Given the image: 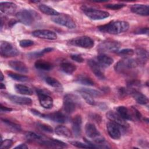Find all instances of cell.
<instances>
[{
  "mask_svg": "<svg viewBox=\"0 0 149 149\" xmlns=\"http://www.w3.org/2000/svg\"><path fill=\"white\" fill-rule=\"evenodd\" d=\"M129 27V24L125 21H112L108 24L99 26L98 30L103 33L118 34L126 31Z\"/></svg>",
  "mask_w": 149,
  "mask_h": 149,
  "instance_id": "1",
  "label": "cell"
},
{
  "mask_svg": "<svg viewBox=\"0 0 149 149\" xmlns=\"http://www.w3.org/2000/svg\"><path fill=\"white\" fill-rule=\"evenodd\" d=\"M137 65L138 62L136 60L132 58H125L118 62L115 65L114 68L118 73L125 74L129 72L131 70L135 69Z\"/></svg>",
  "mask_w": 149,
  "mask_h": 149,
  "instance_id": "2",
  "label": "cell"
},
{
  "mask_svg": "<svg viewBox=\"0 0 149 149\" xmlns=\"http://www.w3.org/2000/svg\"><path fill=\"white\" fill-rule=\"evenodd\" d=\"M81 9L84 14L92 20H102L109 16V13L106 11L93 9L86 6H83Z\"/></svg>",
  "mask_w": 149,
  "mask_h": 149,
  "instance_id": "3",
  "label": "cell"
},
{
  "mask_svg": "<svg viewBox=\"0 0 149 149\" xmlns=\"http://www.w3.org/2000/svg\"><path fill=\"white\" fill-rule=\"evenodd\" d=\"M79 104L78 97L71 94L65 95L63 98V109L67 113H72L75 110Z\"/></svg>",
  "mask_w": 149,
  "mask_h": 149,
  "instance_id": "4",
  "label": "cell"
},
{
  "mask_svg": "<svg viewBox=\"0 0 149 149\" xmlns=\"http://www.w3.org/2000/svg\"><path fill=\"white\" fill-rule=\"evenodd\" d=\"M120 47V44L116 41L107 40L101 42L97 50L101 53L117 52Z\"/></svg>",
  "mask_w": 149,
  "mask_h": 149,
  "instance_id": "5",
  "label": "cell"
},
{
  "mask_svg": "<svg viewBox=\"0 0 149 149\" xmlns=\"http://www.w3.org/2000/svg\"><path fill=\"white\" fill-rule=\"evenodd\" d=\"M71 45L84 48H91L94 45V41L89 37L81 36L73 38L69 41Z\"/></svg>",
  "mask_w": 149,
  "mask_h": 149,
  "instance_id": "6",
  "label": "cell"
},
{
  "mask_svg": "<svg viewBox=\"0 0 149 149\" xmlns=\"http://www.w3.org/2000/svg\"><path fill=\"white\" fill-rule=\"evenodd\" d=\"M0 52L3 57H13L19 54V51L10 43L7 41H2L0 45Z\"/></svg>",
  "mask_w": 149,
  "mask_h": 149,
  "instance_id": "7",
  "label": "cell"
},
{
  "mask_svg": "<svg viewBox=\"0 0 149 149\" xmlns=\"http://www.w3.org/2000/svg\"><path fill=\"white\" fill-rule=\"evenodd\" d=\"M40 105L46 109H50L53 106V100L47 92L42 89H36Z\"/></svg>",
  "mask_w": 149,
  "mask_h": 149,
  "instance_id": "8",
  "label": "cell"
},
{
  "mask_svg": "<svg viewBox=\"0 0 149 149\" xmlns=\"http://www.w3.org/2000/svg\"><path fill=\"white\" fill-rule=\"evenodd\" d=\"M52 22L56 24L66 27L69 29H74L76 27V24L72 18L66 15H61L53 16L51 18Z\"/></svg>",
  "mask_w": 149,
  "mask_h": 149,
  "instance_id": "9",
  "label": "cell"
},
{
  "mask_svg": "<svg viewBox=\"0 0 149 149\" xmlns=\"http://www.w3.org/2000/svg\"><path fill=\"white\" fill-rule=\"evenodd\" d=\"M107 128L109 136L113 139L118 140L121 137L120 129H123L124 127L111 122L107 124Z\"/></svg>",
  "mask_w": 149,
  "mask_h": 149,
  "instance_id": "10",
  "label": "cell"
},
{
  "mask_svg": "<svg viewBox=\"0 0 149 149\" xmlns=\"http://www.w3.org/2000/svg\"><path fill=\"white\" fill-rule=\"evenodd\" d=\"M40 144L48 147H56V148H64L67 146L66 144L58 140L57 139H45L43 137L38 142Z\"/></svg>",
  "mask_w": 149,
  "mask_h": 149,
  "instance_id": "11",
  "label": "cell"
},
{
  "mask_svg": "<svg viewBox=\"0 0 149 149\" xmlns=\"http://www.w3.org/2000/svg\"><path fill=\"white\" fill-rule=\"evenodd\" d=\"M32 34L34 37L45 40H55L57 38V35L55 32L45 29L35 30L32 32Z\"/></svg>",
  "mask_w": 149,
  "mask_h": 149,
  "instance_id": "12",
  "label": "cell"
},
{
  "mask_svg": "<svg viewBox=\"0 0 149 149\" xmlns=\"http://www.w3.org/2000/svg\"><path fill=\"white\" fill-rule=\"evenodd\" d=\"M41 118L48 119L54 122L61 123H66L67 121H68V116L61 112H55L47 115L42 114Z\"/></svg>",
  "mask_w": 149,
  "mask_h": 149,
  "instance_id": "13",
  "label": "cell"
},
{
  "mask_svg": "<svg viewBox=\"0 0 149 149\" xmlns=\"http://www.w3.org/2000/svg\"><path fill=\"white\" fill-rule=\"evenodd\" d=\"M16 17L23 24L26 26L31 24L33 21V17L31 13L27 10H22L16 13Z\"/></svg>",
  "mask_w": 149,
  "mask_h": 149,
  "instance_id": "14",
  "label": "cell"
},
{
  "mask_svg": "<svg viewBox=\"0 0 149 149\" xmlns=\"http://www.w3.org/2000/svg\"><path fill=\"white\" fill-rule=\"evenodd\" d=\"M88 65L91 71L94 73V74L97 78L100 80H104L105 79L104 73L101 70V67L97 61L90 59L88 61Z\"/></svg>",
  "mask_w": 149,
  "mask_h": 149,
  "instance_id": "15",
  "label": "cell"
},
{
  "mask_svg": "<svg viewBox=\"0 0 149 149\" xmlns=\"http://www.w3.org/2000/svg\"><path fill=\"white\" fill-rule=\"evenodd\" d=\"M107 118L109 119L111 122L115 123V124L123 127H126L127 125V122L125 121V119H123L121 116H120L118 113H115L112 111H109L106 114Z\"/></svg>",
  "mask_w": 149,
  "mask_h": 149,
  "instance_id": "16",
  "label": "cell"
},
{
  "mask_svg": "<svg viewBox=\"0 0 149 149\" xmlns=\"http://www.w3.org/2000/svg\"><path fill=\"white\" fill-rule=\"evenodd\" d=\"M131 11L139 15L148 16L149 15V7L143 4H133L130 7Z\"/></svg>",
  "mask_w": 149,
  "mask_h": 149,
  "instance_id": "17",
  "label": "cell"
},
{
  "mask_svg": "<svg viewBox=\"0 0 149 149\" xmlns=\"http://www.w3.org/2000/svg\"><path fill=\"white\" fill-rule=\"evenodd\" d=\"M8 63L9 66L12 69L20 73H26L29 72V69L26 65V64L20 61H17V60L10 61Z\"/></svg>",
  "mask_w": 149,
  "mask_h": 149,
  "instance_id": "18",
  "label": "cell"
},
{
  "mask_svg": "<svg viewBox=\"0 0 149 149\" xmlns=\"http://www.w3.org/2000/svg\"><path fill=\"white\" fill-rule=\"evenodd\" d=\"M8 98L13 103L22 105H30L32 104V100L26 97H20L15 95H8Z\"/></svg>",
  "mask_w": 149,
  "mask_h": 149,
  "instance_id": "19",
  "label": "cell"
},
{
  "mask_svg": "<svg viewBox=\"0 0 149 149\" xmlns=\"http://www.w3.org/2000/svg\"><path fill=\"white\" fill-rule=\"evenodd\" d=\"M81 124L82 119L80 115H76L72 120V130L74 134L76 136H80L81 133Z\"/></svg>",
  "mask_w": 149,
  "mask_h": 149,
  "instance_id": "20",
  "label": "cell"
},
{
  "mask_svg": "<svg viewBox=\"0 0 149 149\" xmlns=\"http://www.w3.org/2000/svg\"><path fill=\"white\" fill-rule=\"evenodd\" d=\"M85 132L86 135L88 137L92 139L93 140L101 136L100 132L98 131L94 125L90 123H87L86 125Z\"/></svg>",
  "mask_w": 149,
  "mask_h": 149,
  "instance_id": "21",
  "label": "cell"
},
{
  "mask_svg": "<svg viewBox=\"0 0 149 149\" xmlns=\"http://www.w3.org/2000/svg\"><path fill=\"white\" fill-rule=\"evenodd\" d=\"M16 5L11 2H3L0 3V10L6 15L13 14L16 9Z\"/></svg>",
  "mask_w": 149,
  "mask_h": 149,
  "instance_id": "22",
  "label": "cell"
},
{
  "mask_svg": "<svg viewBox=\"0 0 149 149\" xmlns=\"http://www.w3.org/2000/svg\"><path fill=\"white\" fill-rule=\"evenodd\" d=\"M136 53L137 58V62L138 63H140L142 65H145L148 61V53L147 50L143 48H137L136 50Z\"/></svg>",
  "mask_w": 149,
  "mask_h": 149,
  "instance_id": "23",
  "label": "cell"
},
{
  "mask_svg": "<svg viewBox=\"0 0 149 149\" xmlns=\"http://www.w3.org/2000/svg\"><path fill=\"white\" fill-rule=\"evenodd\" d=\"M97 59L98 63L101 68H108L113 62V60L112 58L104 54L98 55Z\"/></svg>",
  "mask_w": 149,
  "mask_h": 149,
  "instance_id": "24",
  "label": "cell"
},
{
  "mask_svg": "<svg viewBox=\"0 0 149 149\" xmlns=\"http://www.w3.org/2000/svg\"><path fill=\"white\" fill-rule=\"evenodd\" d=\"M55 133L59 136L70 138L72 137V132L69 128L64 126H58L55 129Z\"/></svg>",
  "mask_w": 149,
  "mask_h": 149,
  "instance_id": "25",
  "label": "cell"
},
{
  "mask_svg": "<svg viewBox=\"0 0 149 149\" xmlns=\"http://www.w3.org/2000/svg\"><path fill=\"white\" fill-rule=\"evenodd\" d=\"M130 93L132 94L134 98L139 104L141 105H145L148 103V98L145 95L140 93L137 90H134L132 91Z\"/></svg>",
  "mask_w": 149,
  "mask_h": 149,
  "instance_id": "26",
  "label": "cell"
},
{
  "mask_svg": "<svg viewBox=\"0 0 149 149\" xmlns=\"http://www.w3.org/2000/svg\"><path fill=\"white\" fill-rule=\"evenodd\" d=\"M60 67L62 71L68 74H72L76 69V66L74 64L68 62H62Z\"/></svg>",
  "mask_w": 149,
  "mask_h": 149,
  "instance_id": "27",
  "label": "cell"
},
{
  "mask_svg": "<svg viewBox=\"0 0 149 149\" xmlns=\"http://www.w3.org/2000/svg\"><path fill=\"white\" fill-rule=\"evenodd\" d=\"M15 88L17 93L22 95H31L33 94V90L30 87L23 84H16L15 86Z\"/></svg>",
  "mask_w": 149,
  "mask_h": 149,
  "instance_id": "28",
  "label": "cell"
},
{
  "mask_svg": "<svg viewBox=\"0 0 149 149\" xmlns=\"http://www.w3.org/2000/svg\"><path fill=\"white\" fill-rule=\"evenodd\" d=\"M116 111L118 115L121 116L125 120H132V116L128 109L123 106H120L117 107Z\"/></svg>",
  "mask_w": 149,
  "mask_h": 149,
  "instance_id": "29",
  "label": "cell"
},
{
  "mask_svg": "<svg viewBox=\"0 0 149 149\" xmlns=\"http://www.w3.org/2000/svg\"><path fill=\"white\" fill-rule=\"evenodd\" d=\"M35 67L41 70H45L48 71L52 69V65L44 60H38L34 63Z\"/></svg>",
  "mask_w": 149,
  "mask_h": 149,
  "instance_id": "30",
  "label": "cell"
},
{
  "mask_svg": "<svg viewBox=\"0 0 149 149\" xmlns=\"http://www.w3.org/2000/svg\"><path fill=\"white\" fill-rule=\"evenodd\" d=\"M45 82L47 83V84H48V85L52 87L55 88L58 90L62 91L63 90V87L61 83L55 78L48 77L45 79Z\"/></svg>",
  "mask_w": 149,
  "mask_h": 149,
  "instance_id": "31",
  "label": "cell"
},
{
  "mask_svg": "<svg viewBox=\"0 0 149 149\" xmlns=\"http://www.w3.org/2000/svg\"><path fill=\"white\" fill-rule=\"evenodd\" d=\"M39 9L44 14H46L48 15H51V16H55L59 15V13L54 9L44 4H41L39 5Z\"/></svg>",
  "mask_w": 149,
  "mask_h": 149,
  "instance_id": "32",
  "label": "cell"
},
{
  "mask_svg": "<svg viewBox=\"0 0 149 149\" xmlns=\"http://www.w3.org/2000/svg\"><path fill=\"white\" fill-rule=\"evenodd\" d=\"M76 81L86 86H94V83L91 80V78L86 76V75H79L76 79Z\"/></svg>",
  "mask_w": 149,
  "mask_h": 149,
  "instance_id": "33",
  "label": "cell"
},
{
  "mask_svg": "<svg viewBox=\"0 0 149 149\" xmlns=\"http://www.w3.org/2000/svg\"><path fill=\"white\" fill-rule=\"evenodd\" d=\"M2 120L5 123V125H6V126L10 129L12 130L15 132H20L21 130V127L20 125L7 119H2Z\"/></svg>",
  "mask_w": 149,
  "mask_h": 149,
  "instance_id": "34",
  "label": "cell"
},
{
  "mask_svg": "<svg viewBox=\"0 0 149 149\" xmlns=\"http://www.w3.org/2000/svg\"><path fill=\"white\" fill-rule=\"evenodd\" d=\"M25 137L26 138L30 141H36V142H38L41 139L42 136H40L39 134H37L34 132H27L25 134Z\"/></svg>",
  "mask_w": 149,
  "mask_h": 149,
  "instance_id": "35",
  "label": "cell"
},
{
  "mask_svg": "<svg viewBox=\"0 0 149 149\" xmlns=\"http://www.w3.org/2000/svg\"><path fill=\"white\" fill-rule=\"evenodd\" d=\"M8 76L12 79H13V80L19 81H26L29 80V78L26 76L19 74L12 73V72H9L8 73Z\"/></svg>",
  "mask_w": 149,
  "mask_h": 149,
  "instance_id": "36",
  "label": "cell"
},
{
  "mask_svg": "<svg viewBox=\"0 0 149 149\" xmlns=\"http://www.w3.org/2000/svg\"><path fill=\"white\" fill-rule=\"evenodd\" d=\"M78 91H82L84 93H86L89 95H90L92 97H97L100 95V93L94 89H91V88H80L78 90Z\"/></svg>",
  "mask_w": 149,
  "mask_h": 149,
  "instance_id": "37",
  "label": "cell"
},
{
  "mask_svg": "<svg viewBox=\"0 0 149 149\" xmlns=\"http://www.w3.org/2000/svg\"><path fill=\"white\" fill-rule=\"evenodd\" d=\"M81 95L82 96V97L85 100V101L87 102V103L90 104V105H95V101L94 100V99L92 98L93 97L91 96L90 95L86 93H84V92H82V91H79Z\"/></svg>",
  "mask_w": 149,
  "mask_h": 149,
  "instance_id": "38",
  "label": "cell"
},
{
  "mask_svg": "<svg viewBox=\"0 0 149 149\" xmlns=\"http://www.w3.org/2000/svg\"><path fill=\"white\" fill-rule=\"evenodd\" d=\"M134 50L132 49H130V48L123 49L118 52V54L119 55H122V56H132L134 54Z\"/></svg>",
  "mask_w": 149,
  "mask_h": 149,
  "instance_id": "39",
  "label": "cell"
},
{
  "mask_svg": "<svg viewBox=\"0 0 149 149\" xmlns=\"http://www.w3.org/2000/svg\"><path fill=\"white\" fill-rule=\"evenodd\" d=\"M13 144V141L10 139H6L1 141L0 148L1 149H8L11 147Z\"/></svg>",
  "mask_w": 149,
  "mask_h": 149,
  "instance_id": "40",
  "label": "cell"
},
{
  "mask_svg": "<svg viewBox=\"0 0 149 149\" xmlns=\"http://www.w3.org/2000/svg\"><path fill=\"white\" fill-rule=\"evenodd\" d=\"M126 5L124 3H111L105 5V8L112 10H118L123 8Z\"/></svg>",
  "mask_w": 149,
  "mask_h": 149,
  "instance_id": "41",
  "label": "cell"
},
{
  "mask_svg": "<svg viewBox=\"0 0 149 149\" xmlns=\"http://www.w3.org/2000/svg\"><path fill=\"white\" fill-rule=\"evenodd\" d=\"M71 144H72L73 146L78 147V148H91V147L90 146H88L87 144L86 143H81L80 141H70Z\"/></svg>",
  "mask_w": 149,
  "mask_h": 149,
  "instance_id": "42",
  "label": "cell"
},
{
  "mask_svg": "<svg viewBox=\"0 0 149 149\" xmlns=\"http://www.w3.org/2000/svg\"><path fill=\"white\" fill-rule=\"evenodd\" d=\"M38 126L40 127L41 130H42L44 132H45L47 133L53 132L52 128L48 125L44 124V123H39L38 124Z\"/></svg>",
  "mask_w": 149,
  "mask_h": 149,
  "instance_id": "43",
  "label": "cell"
},
{
  "mask_svg": "<svg viewBox=\"0 0 149 149\" xmlns=\"http://www.w3.org/2000/svg\"><path fill=\"white\" fill-rule=\"evenodd\" d=\"M19 44L22 47H28L33 45L34 42L30 40H22L20 41Z\"/></svg>",
  "mask_w": 149,
  "mask_h": 149,
  "instance_id": "44",
  "label": "cell"
},
{
  "mask_svg": "<svg viewBox=\"0 0 149 149\" xmlns=\"http://www.w3.org/2000/svg\"><path fill=\"white\" fill-rule=\"evenodd\" d=\"M148 33V27L138 28L134 32V33L136 34H147Z\"/></svg>",
  "mask_w": 149,
  "mask_h": 149,
  "instance_id": "45",
  "label": "cell"
},
{
  "mask_svg": "<svg viewBox=\"0 0 149 149\" xmlns=\"http://www.w3.org/2000/svg\"><path fill=\"white\" fill-rule=\"evenodd\" d=\"M71 58L79 63H81L84 61V59L83 58V57L79 55H77V54H74V55H71Z\"/></svg>",
  "mask_w": 149,
  "mask_h": 149,
  "instance_id": "46",
  "label": "cell"
},
{
  "mask_svg": "<svg viewBox=\"0 0 149 149\" xmlns=\"http://www.w3.org/2000/svg\"><path fill=\"white\" fill-rule=\"evenodd\" d=\"M1 109L2 111H5V112H10V111H11L12 110L10 108H8L6 107L3 106L2 104H1Z\"/></svg>",
  "mask_w": 149,
  "mask_h": 149,
  "instance_id": "47",
  "label": "cell"
},
{
  "mask_svg": "<svg viewBox=\"0 0 149 149\" xmlns=\"http://www.w3.org/2000/svg\"><path fill=\"white\" fill-rule=\"evenodd\" d=\"M134 114H135V116L138 119H140L142 117L141 113H140V112L139 111H137V109H134Z\"/></svg>",
  "mask_w": 149,
  "mask_h": 149,
  "instance_id": "48",
  "label": "cell"
},
{
  "mask_svg": "<svg viewBox=\"0 0 149 149\" xmlns=\"http://www.w3.org/2000/svg\"><path fill=\"white\" fill-rule=\"evenodd\" d=\"M31 112H32L34 115H36V116H37L41 117V116H42V113H41L39 111H37V110H36V109H31Z\"/></svg>",
  "mask_w": 149,
  "mask_h": 149,
  "instance_id": "49",
  "label": "cell"
},
{
  "mask_svg": "<svg viewBox=\"0 0 149 149\" xmlns=\"http://www.w3.org/2000/svg\"><path fill=\"white\" fill-rule=\"evenodd\" d=\"M15 148H21V149H27L28 147L25 144H20L17 146L15 147Z\"/></svg>",
  "mask_w": 149,
  "mask_h": 149,
  "instance_id": "50",
  "label": "cell"
},
{
  "mask_svg": "<svg viewBox=\"0 0 149 149\" xmlns=\"http://www.w3.org/2000/svg\"><path fill=\"white\" fill-rule=\"evenodd\" d=\"M0 88L1 89H5V86L2 83H1L0 84Z\"/></svg>",
  "mask_w": 149,
  "mask_h": 149,
  "instance_id": "51",
  "label": "cell"
},
{
  "mask_svg": "<svg viewBox=\"0 0 149 149\" xmlns=\"http://www.w3.org/2000/svg\"><path fill=\"white\" fill-rule=\"evenodd\" d=\"M3 80V76L2 73L1 72V80L2 81Z\"/></svg>",
  "mask_w": 149,
  "mask_h": 149,
  "instance_id": "52",
  "label": "cell"
}]
</instances>
